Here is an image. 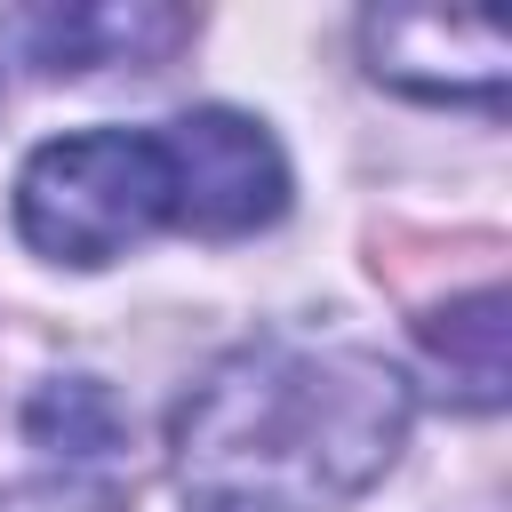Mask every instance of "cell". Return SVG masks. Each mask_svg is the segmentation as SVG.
Here are the masks:
<instances>
[{
  "label": "cell",
  "mask_w": 512,
  "mask_h": 512,
  "mask_svg": "<svg viewBox=\"0 0 512 512\" xmlns=\"http://www.w3.org/2000/svg\"><path fill=\"white\" fill-rule=\"evenodd\" d=\"M8 40L40 72H96V64H160L176 40H192L184 8H16Z\"/></svg>",
  "instance_id": "cell-5"
},
{
  "label": "cell",
  "mask_w": 512,
  "mask_h": 512,
  "mask_svg": "<svg viewBox=\"0 0 512 512\" xmlns=\"http://www.w3.org/2000/svg\"><path fill=\"white\" fill-rule=\"evenodd\" d=\"M0 512H120V496H112L104 480L56 472V480H16V488H0Z\"/></svg>",
  "instance_id": "cell-8"
},
{
  "label": "cell",
  "mask_w": 512,
  "mask_h": 512,
  "mask_svg": "<svg viewBox=\"0 0 512 512\" xmlns=\"http://www.w3.org/2000/svg\"><path fill=\"white\" fill-rule=\"evenodd\" d=\"M176 160V224L208 240H240L288 208V160L280 144L240 112H184L160 128Z\"/></svg>",
  "instance_id": "cell-3"
},
{
  "label": "cell",
  "mask_w": 512,
  "mask_h": 512,
  "mask_svg": "<svg viewBox=\"0 0 512 512\" xmlns=\"http://www.w3.org/2000/svg\"><path fill=\"white\" fill-rule=\"evenodd\" d=\"M408 376L360 344L256 336L176 408L184 512H336L408 440Z\"/></svg>",
  "instance_id": "cell-1"
},
{
  "label": "cell",
  "mask_w": 512,
  "mask_h": 512,
  "mask_svg": "<svg viewBox=\"0 0 512 512\" xmlns=\"http://www.w3.org/2000/svg\"><path fill=\"white\" fill-rule=\"evenodd\" d=\"M24 432H32L48 456L96 464V456H112V448H120V408H112V392H104L96 376H56V384H40V392H32Z\"/></svg>",
  "instance_id": "cell-7"
},
{
  "label": "cell",
  "mask_w": 512,
  "mask_h": 512,
  "mask_svg": "<svg viewBox=\"0 0 512 512\" xmlns=\"http://www.w3.org/2000/svg\"><path fill=\"white\" fill-rule=\"evenodd\" d=\"M176 224V160L160 128H80L24 160L16 232L56 264H112Z\"/></svg>",
  "instance_id": "cell-2"
},
{
  "label": "cell",
  "mask_w": 512,
  "mask_h": 512,
  "mask_svg": "<svg viewBox=\"0 0 512 512\" xmlns=\"http://www.w3.org/2000/svg\"><path fill=\"white\" fill-rule=\"evenodd\" d=\"M432 368H448L464 408H496L504 400V288H472L456 304H440L432 320H416Z\"/></svg>",
  "instance_id": "cell-6"
},
{
  "label": "cell",
  "mask_w": 512,
  "mask_h": 512,
  "mask_svg": "<svg viewBox=\"0 0 512 512\" xmlns=\"http://www.w3.org/2000/svg\"><path fill=\"white\" fill-rule=\"evenodd\" d=\"M360 48H368V72L408 88V96L504 112L512 40H504L496 16H472V8H376L360 24Z\"/></svg>",
  "instance_id": "cell-4"
}]
</instances>
